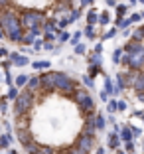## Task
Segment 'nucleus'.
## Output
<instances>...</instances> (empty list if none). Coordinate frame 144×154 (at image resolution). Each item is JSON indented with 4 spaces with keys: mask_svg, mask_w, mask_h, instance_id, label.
Instances as JSON below:
<instances>
[{
    "mask_svg": "<svg viewBox=\"0 0 144 154\" xmlns=\"http://www.w3.org/2000/svg\"><path fill=\"white\" fill-rule=\"evenodd\" d=\"M20 87L18 85H16V83H14V85H10L8 87V93H6V97H8V99L10 101H16V99H18V95H20Z\"/></svg>",
    "mask_w": 144,
    "mask_h": 154,
    "instance_id": "15",
    "label": "nucleus"
},
{
    "mask_svg": "<svg viewBox=\"0 0 144 154\" xmlns=\"http://www.w3.org/2000/svg\"><path fill=\"white\" fill-rule=\"evenodd\" d=\"M0 28L6 32V38L12 42H22L24 38V26L22 20H20V14H16L14 10H10L8 6L6 8H0Z\"/></svg>",
    "mask_w": 144,
    "mask_h": 154,
    "instance_id": "1",
    "label": "nucleus"
},
{
    "mask_svg": "<svg viewBox=\"0 0 144 154\" xmlns=\"http://www.w3.org/2000/svg\"><path fill=\"white\" fill-rule=\"evenodd\" d=\"M0 38H6V32L2 30V28H0Z\"/></svg>",
    "mask_w": 144,
    "mask_h": 154,
    "instance_id": "49",
    "label": "nucleus"
},
{
    "mask_svg": "<svg viewBox=\"0 0 144 154\" xmlns=\"http://www.w3.org/2000/svg\"><path fill=\"white\" fill-rule=\"evenodd\" d=\"M95 0H81V6H93Z\"/></svg>",
    "mask_w": 144,
    "mask_h": 154,
    "instance_id": "40",
    "label": "nucleus"
},
{
    "mask_svg": "<svg viewBox=\"0 0 144 154\" xmlns=\"http://www.w3.org/2000/svg\"><path fill=\"white\" fill-rule=\"evenodd\" d=\"M107 4L109 6H117V2H115V0H107Z\"/></svg>",
    "mask_w": 144,
    "mask_h": 154,
    "instance_id": "48",
    "label": "nucleus"
},
{
    "mask_svg": "<svg viewBox=\"0 0 144 154\" xmlns=\"http://www.w3.org/2000/svg\"><path fill=\"white\" fill-rule=\"evenodd\" d=\"M126 109V103L124 101H118V111H124Z\"/></svg>",
    "mask_w": 144,
    "mask_h": 154,
    "instance_id": "42",
    "label": "nucleus"
},
{
    "mask_svg": "<svg viewBox=\"0 0 144 154\" xmlns=\"http://www.w3.org/2000/svg\"><path fill=\"white\" fill-rule=\"evenodd\" d=\"M69 40H71V34H69V32H63V30H61V32L57 34V42H59V44H63V42H69Z\"/></svg>",
    "mask_w": 144,
    "mask_h": 154,
    "instance_id": "27",
    "label": "nucleus"
},
{
    "mask_svg": "<svg viewBox=\"0 0 144 154\" xmlns=\"http://www.w3.org/2000/svg\"><path fill=\"white\" fill-rule=\"evenodd\" d=\"M28 81H30V77H28V73H20L16 79H14V83L20 87V89H24V87L28 85Z\"/></svg>",
    "mask_w": 144,
    "mask_h": 154,
    "instance_id": "16",
    "label": "nucleus"
},
{
    "mask_svg": "<svg viewBox=\"0 0 144 154\" xmlns=\"http://www.w3.org/2000/svg\"><path fill=\"white\" fill-rule=\"evenodd\" d=\"M8 97H2L0 99V113H8Z\"/></svg>",
    "mask_w": 144,
    "mask_h": 154,
    "instance_id": "31",
    "label": "nucleus"
},
{
    "mask_svg": "<svg viewBox=\"0 0 144 154\" xmlns=\"http://www.w3.org/2000/svg\"><path fill=\"white\" fill-rule=\"evenodd\" d=\"M44 40L45 42H55L57 40V34H44Z\"/></svg>",
    "mask_w": 144,
    "mask_h": 154,
    "instance_id": "36",
    "label": "nucleus"
},
{
    "mask_svg": "<svg viewBox=\"0 0 144 154\" xmlns=\"http://www.w3.org/2000/svg\"><path fill=\"white\" fill-rule=\"evenodd\" d=\"M50 61H45V59H40V61H34V63H32V67L36 69V71H41V69H44V71H47V69H50Z\"/></svg>",
    "mask_w": 144,
    "mask_h": 154,
    "instance_id": "17",
    "label": "nucleus"
},
{
    "mask_svg": "<svg viewBox=\"0 0 144 154\" xmlns=\"http://www.w3.org/2000/svg\"><path fill=\"white\" fill-rule=\"evenodd\" d=\"M14 140V136L10 134V132H4V134H0V150H4L10 146V142Z\"/></svg>",
    "mask_w": 144,
    "mask_h": 154,
    "instance_id": "14",
    "label": "nucleus"
},
{
    "mask_svg": "<svg viewBox=\"0 0 144 154\" xmlns=\"http://www.w3.org/2000/svg\"><path fill=\"white\" fill-rule=\"evenodd\" d=\"M4 128H6V132H10V131H12V125L6 121V122H4Z\"/></svg>",
    "mask_w": 144,
    "mask_h": 154,
    "instance_id": "45",
    "label": "nucleus"
},
{
    "mask_svg": "<svg viewBox=\"0 0 144 154\" xmlns=\"http://www.w3.org/2000/svg\"><path fill=\"white\" fill-rule=\"evenodd\" d=\"M130 38H132V40H142V44H144V26L132 30ZM136 71H144V61H142V65H140V69H136Z\"/></svg>",
    "mask_w": 144,
    "mask_h": 154,
    "instance_id": "12",
    "label": "nucleus"
},
{
    "mask_svg": "<svg viewBox=\"0 0 144 154\" xmlns=\"http://www.w3.org/2000/svg\"><path fill=\"white\" fill-rule=\"evenodd\" d=\"M95 154H105V148H103V146H99V148L95 150Z\"/></svg>",
    "mask_w": 144,
    "mask_h": 154,
    "instance_id": "46",
    "label": "nucleus"
},
{
    "mask_svg": "<svg viewBox=\"0 0 144 154\" xmlns=\"http://www.w3.org/2000/svg\"><path fill=\"white\" fill-rule=\"evenodd\" d=\"M81 36H83V32H75V34L71 36V44H73V45H75V44H79V40H81Z\"/></svg>",
    "mask_w": 144,
    "mask_h": 154,
    "instance_id": "35",
    "label": "nucleus"
},
{
    "mask_svg": "<svg viewBox=\"0 0 144 154\" xmlns=\"http://www.w3.org/2000/svg\"><path fill=\"white\" fill-rule=\"evenodd\" d=\"M8 59L12 61L14 67H26V65L30 63V59H28L24 54H20V51H12V54L8 55Z\"/></svg>",
    "mask_w": 144,
    "mask_h": 154,
    "instance_id": "8",
    "label": "nucleus"
},
{
    "mask_svg": "<svg viewBox=\"0 0 144 154\" xmlns=\"http://www.w3.org/2000/svg\"><path fill=\"white\" fill-rule=\"evenodd\" d=\"M71 99L75 101V105L79 107V111H81L83 115L93 113V109H95V99L91 97V93L87 89H77L75 95H73Z\"/></svg>",
    "mask_w": 144,
    "mask_h": 154,
    "instance_id": "5",
    "label": "nucleus"
},
{
    "mask_svg": "<svg viewBox=\"0 0 144 154\" xmlns=\"http://www.w3.org/2000/svg\"><path fill=\"white\" fill-rule=\"evenodd\" d=\"M121 55H122V48H117L113 54V61L115 63H121Z\"/></svg>",
    "mask_w": 144,
    "mask_h": 154,
    "instance_id": "34",
    "label": "nucleus"
},
{
    "mask_svg": "<svg viewBox=\"0 0 144 154\" xmlns=\"http://www.w3.org/2000/svg\"><path fill=\"white\" fill-rule=\"evenodd\" d=\"M95 122H97V128H99V131H103L105 128V125H107V119H105V115H97V119H95Z\"/></svg>",
    "mask_w": 144,
    "mask_h": 154,
    "instance_id": "23",
    "label": "nucleus"
},
{
    "mask_svg": "<svg viewBox=\"0 0 144 154\" xmlns=\"http://www.w3.org/2000/svg\"><path fill=\"white\" fill-rule=\"evenodd\" d=\"M0 154H2V152H0Z\"/></svg>",
    "mask_w": 144,
    "mask_h": 154,
    "instance_id": "52",
    "label": "nucleus"
},
{
    "mask_svg": "<svg viewBox=\"0 0 144 154\" xmlns=\"http://www.w3.org/2000/svg\"><path fill=\"white\" fill-rule=\"evenodd\" d=\"M115 36V30H111V32H107V34H103V38L107 40V38H113Z\"/></svg>",
    "mask_w": 144,
    "mask_h": 154,
    "instance_id": "43",
    "label": "nucleus"
},
{
    "mask_svg": "<svg viewBox=\"0 0 144 154\" xmlns=\"http://www.w3.org/2000/svg\"><path fill=\"white\" fill-rule=\"evenodd\" d=\"M95 144H97L95 134H89V132H85V131L77 136L75 142H73V146H75V150L79 154H91L95 150Z\"/></svg>",
    "mask_w": 144,
    "mask_h": 154,
    "instance_id": "6",
    "label": "nucleus"
},
{
    "mask_svg": "<svg viewBox=\"0 0 144 154\" xmlns=\"http://www.w3.org/2000/svg\"><path fill=\"white\" fill-rule=\"evenodd\" d=\"M10 2H12V0H0V8H6Z\"/></svg>",
    "mask_w": 144,
    "mask_h": 154,
    "instance_id": "41",
    "label": "nucleus"
},
{
    "mask_svg": "<svg viewBox=\"0 0 144 154\" xmlns=\"http://www.w3.org/2000/svg\"><path fill=\"white\" fill-rule=\"evenodd\" d=\"M132 136H134V132H132V128H128V127H122V128H121V138H122L124 142L132 140Z\"/></svg>",
    "mask_w": 144,
    "mask_h": 154,
    "instance_id": "19",
    "label": "nucleus"
},
{
    "mask_svg": "<svg viewBox=\"0 0 144 154\" xmlns=\"http://www.w3.org/2000/svg\"><path fill=\"white\" fill-rule=\"evenodd\" d=\"M34 103H36V95H34L32 91L24 89L18 95V99L14 101V115H16V117H26L32 111Z\"/></svg>",
    "mask_w": 144,
    "mask_h": 154,
    "instance_id": "3",
    "label": "nucleus"
},
{
    "mask_svg": "<svg viewBox=\"0 0 144 154\" xmlns=\"http://www.w3.org/2000/svg\"><path fill=\"white\" fill-rule=\"evenodd\" d=\"M83 36L85 38H89V40H93L97 34H95V26H91V24H87V28L83 30Z\"/></svg>",
    "mask_w": 144,
    "mask_h": 154,
    "instance_id": "22",
    "label": "nucleus"
},
{
    "mask_svg": "<svg viewBox=\"0 0 144 154\" xmlns=\"http://www.w3.org/2000/svg\"><path fill=\"white\" fill-rule=\"evenodd\" d=\"M117 154H124V152H117Z\"/></svg>",
    "mask_w": 144,
    "mask_h": 154,
    "instance_id": "51",
    "label": "nucleus"
},
{
    "mask_svg": "<svg viewBox=\"0 0 144 154\" xmlns=\"http://www.w3.org/2000/svg\"><path fill=\"white\" fill-rule=\"evenodd\" d=\"M118 142H121V134H117V131L109 134V146L111 148H118Z\"/></svg>",
    "mask_w": 144,
    "mask_h": 154,
    "instance_id": "18",
    "label": "nucleus"
},
{
    "mask_svg": "<svg viewBox=\"0 0 144 154\" xmlns=\"http://www.w3.org/2000/svg\"><path fill=\"white\" fill-rule=\"evenodd\" d=\"M6 154H18V152H16V150H14V148H10V150H8V152H6Z\"/></svg>",
    "mask_w": 144,
    "mask_h": 154,
    "instance_id": "50",
    "label": "nucleus"
},
{
    "mask_svg": "<svg viewBox=\"0 0 144 154\" xmlns=\"http://www.w3.org/2000/svg\"><path fill=\"white\" fill-rule=\"evenodd\" d=\"M99 10L93 8L91 6V10H87V24H91V26H99Z\"/></svg>",
    "mask_w": 144,
    "mask_h": 154,
    "instance_id": "11",
    "label": "nucleus"
},
{
    "mask_svg": "<svg viewBox=\"0 0 144 154\" xmlns=\"http://www.w3.org/2000/svg\"><path fill=\"white\" fill-rule=\"evenodd\" d=\"M126 12H128V8H126L124 4H118V6H117V16H118V18L126 16Z\"/></svg>",
    "mask_w": 144,
    "mask_h": 154,
    "instance_id": "32",
    "label": "nucleus"
},
{
    "mask_svg": "<svg viewBox=\"0 0 144 154\" xmlns=\"http://www.w3.org/2000/svg\"><path fill=\"white\" fill-rule=\"evenodd\" d=\"M95 51H97V54H101V51H103V44H97V45H95Z\"/></svg>",
    "mask_w": 144,
    "mask_h": 154,
    "instance_id": "44",
    "label": "nucleus"
},
{
    "mask_svg": "<svg viewBox=\"0 0 144 154\" xmlns=\"http://www.w3.org/2000/svg\"><path fill=\"white\" fill-rule=\"evenodd\" d=\"M81 81H83V85H85L87 89H93V87H95V81H93V77H91V75H83Z\"/></svg>",
    "mask_w": 144,
    "mask_h": 154,
    "instance_id": "26",
    "label": "nucleus"
},
{
    "mask_svg": "<svg viewBox=\"0 0 144 154\" xmlns=\"http://www.w3.org/2000/svg\"><path fill=\"white\" fill-rule=\"evenodd\" d=\"M55 89V71H47L41 73V95H50V93H54Z\"/></svg>",
    "mask_w": 144,
    "mask_h": 154,
    "instance_id": "7",
    "label": "nucleus"
},
{
    "mask_svg": "<svg viewBox=\"0 0 144 154\" xmlns=\"http://www.w3.org/2000/svg\"><path fill=\"white\" fill-rule=\"evenodd\" d=\"M41 48H44V40H41V38H36V42H34V45H32V50H34V51H40Z\"/></svg>",
    "mask_w": 144,
    "mask_h": 154,
    "instance_id": "33",
    "label": "nucleus"
},
{
    "mask_svg": "<svg viewBox=\"0 0 144 154\" xmlns=\"http://www.w3.org/2000/svg\"><path fill=\"white\" fill-rule=\"evenodd\" d=\"M36 34H34V32H32V30H26V32H24V38H22V42H20V44H22V45H30V48H32V45H34V42H36Z\"/></svg>",
    "mask_w": 144,
    "mask_h": 154,
    "instance_id": "13",
    "label": "nucleus"
},
{
    "mask_svg": "<svg viewBox=\"0 0 144 154\" xmlns=\"http://www.w3.org/2000/svg\"><path fill=\"white\" fill-rule=\"evenodd\" d=\"M4 81H6V85H14V79H12V75H10V69H8V71H6V77H4Z\"/></svg>",
    "mask_w": 144,
    "mask_h": 154,
    "instance_id": "37",
    "label": "nucleus"
},
{
    "mask_svg": "<svg viewBox=\"0 0 144 154\" xmlns=\"http://www.w3.org/2000/svg\"><path fill=\"white\" fill-rule=\"evenodd\" d=\"M0 115H2V113H0Z\"/></svg>",
    "mask_w": 144,
    "mask_h": 154,
    "instance_id": "53",
    "label": "nucleus"
},
{
    "mask_svg": "<svg viewBox=\"0 0 144 154\" xmlns=\"http://www.w3.org/2000/svg\"><path fill=\"white\" fill-rule=\"evenodd\" d=\"M16 136H18V140H20V144L22 146H28L34 138H32V132L28 131V128H24V127H20L18 131H16Z\"/></svg>",
    "mask_w": 144,
    "mask_h": 154,
    "instance_id": "10",
    "label": "nucleus"
},
{
    "mask_svg": "<svg viewBox=\"0 0 144 154\" xmlns=\"http://www.w3.org/2000/svg\"><path fill=\"white\" fill-rule=\"evenodd\" d=\"M89 63H93V65H101V63H103V57H101V54L93 51V54L89 55Z\"/></svg>",
    "mask_w": 144,
    "mask_h": 154,
    "instance_id": "21",
    "label": "nucleus"
},
{
    "mask_svg": "<svg viewBox=\"0 0 144 154\" xmlns=\"http://www.w3.org/2000/svg\"><path fill=\"white\" fill-rule=\"evenodd\" d=\"M40 154H63V152L51 148V146H41V148H40Z\"/></svg>",
    "mask_w": 144,
    "mask_h": 154,
    "instance_id": "28",
    "label": "nucleus"
},
{
    "mask_svg": "<svg viewBox=\"0 0 144 154\" xmlns=\"http://www.w3.org/2000/svg\"><path fill=\"white\" fill-rule=\"evenodd\" d=\"M107 111H109V113H115V111H118V101L109 99V101H107Z\"/></svg>",
    "mask_w": 144,
    "mask_h": 154,
    "instance_id": "24",
    "label": "nucleus"
},
{
    "mask_svg": "<svg viewBox=\"0 0 144 154\" xmlns=\"http://www.w3.org/2000/svg\"><path fill=\"white\" fill-rule=\"evenodd\" d=\"M24 89L32 91L34 95L41 93V75H38V77H30V81H28V85L24 87Z\"/></svg>",
    "mask_w": 144,
    "mask_h": 154,
    "instance_id": "9",
    "label": "nucleus"
},
{
    "mask_svg": "<svg viewBox=\"0 0 144 154\" xmlns=\"http://www.w3.org/2000/svg\"><path fill=\"white\" fill-rule=\"evenodd\" d=\"M101 73V65H93V63H89V73H87V75H91L95 79V77L99 75Z\"/></svg>",
    "mask_w": 144,
    "mask_h": 154,
    "instance_id": "25",
    "label": "nucleus"
},
{
    "mask_svg": "<svg viewBox=\"0 0 144 154\" xmlns=\"http://www.w3.org/2000/svg\"><path fill=\"white\" fill-rule=\"evenodd\" d=\"M20 20H22L24 30H44V22L47 20V14L41 10H34V8H26L20 12Z\"/></svg>",
    "mask_w": 144,
    "mask_h": 154,
    "instance_id": "2",
    "label": "nucleus"
},
{
    "mask_svg": "<svg viewBox=\"0 0 144 154\" xmlns=\"http://www.w3.org/2000/svg\"><path fill=\"white\" fill-rule=\"evenodd\" d=\"M40 148H41V146L38 144V142H34V140H32V142H30L28 146H24V150H26V154H40Z\"/></svg>",
    "mask_w": 144,
    "mask_h": 154,
    "instance_id": "20",
    "label": "nucleus"
},
{
    "mask_svg": "<svg viewBox=\"0 0 144 154\" xmlns=\"http://www.w3.org/2000/svg\"><path fill=\"white\" fill-rule=\"evenodd\" d=\"M44 50H55V44L54 42H45L44 40Z\"/></svg>",
    "mask_w": 144,
    "mask_h": 154,
    "instance_id": "38",
    "label": "nucleus"
},
{
    "mask_svg": "<svg viewBox=\"0 0 144 154\" xmlns=\"http://www.w3.org/2000/svg\"><path fill=\"white\" fill-rule=\"evenodd\" d=\"M8 50H6V48H2V45H0V57H8Z\"/></svg>",
    "mask_w": 144,
    "mask_h": 154,
    "instance_id": "39",
    "label": "nucleus"
},
{
    "mask_svg": "<svg viewBox=\"0 0 144 154\" xmlns=\"http://www.w3.org/2000/svg\"><path fill=\"white\" fill-rule=\"evenodd\" d=\"M73 48H75V54H77V55H83V54L87 51V45H85V44H81V42H79V44H75Z\"/></svg>",
    "mask_w": 144,
    "mask_h": 154,
    "instance_id": "30",
    "label": "nucleus"
},
{
    "mask_svg": "<svg viewBox=\"0 0 144 154\" xmlns=\"http://www.w3.org/2000/svg\"><path fill=\"white\" fill-rule=\"evenodd\" d=\"M109 22H111V16H109V12H101V16H99V24H101V26H107Z\"/></svg>",
    "mask_w": 144,
    "mask_h": 154,
    "instance_id": "29",
    "label": "nucleus"
},
{
    "mask_svg": "<svg viewBox=\"0 0 144 154\" xmlns=\"http://www.w3.org/2000/svg\"><path fill=\"white\" fill-rule=\"evenodd\" d=\"M63 154H79V152H77V150H75V146H73L71 150H67V152H63Z\"/></svg>",
    "mask_w": 144,
    "mask_h": 154,
    "instance_id": "47",
    "label": "nucleus"
},
{
    "mask_svg": "<svg viewBox=\"0 0 144 154\" xmlns=\"http://www.w3.org/2000/svg\"><path fill=\"white\" fill-rule=\"evenodd\" d=\"M55 89H57L61 95L73 97V95H75V91L79 89V87H77V81H75V79H71L67 73L55 71Z\"/></svg>",
    "mask_w": 144,
    "mask_h": 154,
    "instance_id": "4",
    "label": "nucleus"
}]
</instances>
